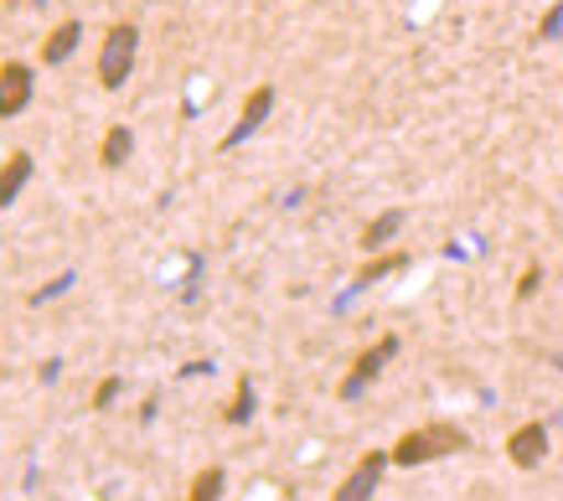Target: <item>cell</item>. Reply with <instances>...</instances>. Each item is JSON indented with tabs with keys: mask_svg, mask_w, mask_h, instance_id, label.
Wrapping results in <instances>:
<instances>
[{
	"mask_svg": "<svg viewBox=\"0 0 563 501\" xmlns=\"http://www.w3.org/2000/svg\"><path fill=\"white\" fill-rule=\"evenodd\" d=\"M461 449H471V434L461 424H450V419H434L424 430H409L388 455H393V466L413 470V466H429V460H444V455H461Z\"/></svg>",
	"mask_w": 563,
	"mask_h": 501,
	"instance_id": "obj_1",
	"label": "cell"
},
{
	"mask_svg": "<svg viewBox=\"0 0 563 501\" xmlns=\"http://www.w3.org/2000/svg\"><path fill=\"white\" fill-rule=\"evenodd\" d=\"M398 227H404V212L398 208L383 212V218H373V223L362 227V248H367V254H383V248L398 238Z\"/></svg>",
	"mask_w": 563,
	"mask_h": 501,
	"instance_id": "obj_10",
	"label": "cell"
},
{
	"mask_svg": "<svg viewBox=\"0 0 563 501\" xmlns=\"http://www.w3.org/2000/svg\"><path fill=\"white\" fill-rule=\"evenodd\" d=\"M388 466H393L388 449H367L357 466H352V476L336 486V497H331V501H373V491L383 486V470H388Z\"/></svg>",
	"mask_w": 563,
	"mask_h": 501,
	"instance_id": "obj_3",
	"label": "cell"
},
{
	"mask_svg": "<svg viewBox=\"0 0 563 501\" xmlns=\"http://www.w3.org/2000/svg\"><path fill=\"white\" fill-rule=\"evenodd\" d=\"M269 109H274V88H269V84L254 88V93L243 99L239 124H233V130L222 135V151H239V145H243L249 135H258V130H264V120H269Z\"/></svg>",
	"mask_w": 563,
	"mask_h": 501,
	"instance_id": "obj_6",
	"label": "cell"
},
{
	"mask_svg": "<svg viewBox=\"0 0 563 501\" xmlns=\"http://www.w3.org/2000/svg\"><path fill=\"white\" fill-rule=\"evenodd\" d=\"M249 414H254V378H239V393H233L228 424H249Z\"/></svg>",
	"mask_w": 563,
	"mask_h": 501,
	"instance_id": "obj_14",
	"label": "cell"
},
{
	"mask_svg": "<svg viewBox=\"0 0 563 501\" xmlns=\"http://www.w3.org/2000/svg\"><path fill=\"white\" fill-rule=\"evenodd\" d=\"M32 176H36V160L26 156V151H11V156H5V166H0V212L11 208L21 191H26V181H32Z\"/></svg>",
	"mask_w": 563,
	"mask_h": 501,
	"instance_id": "obj_8",
	"label": "cell"
},
{
	"mask_svg": "<svg viewBox=\"0 0 563 501\" xmlns=\"http://www.w3.org/2000/svg\"><path fill=\"white\" fill-rule=\"evenodd\" d=\"M78 42H84V21H63V26H52L47 42H42V63H47V68H63V63L78 53Z\"/></svg>",
	"mask_w": 563,
	"mask_h": 501,
	"instance_id": "obj_9",
	"label": "cell"
},
{
	"mask_svg": "<svg viewBox=\"0 0 563 501\" xmlns=\"http://www.w3.org/2000/svg\"><path fill=\"white\" fill-rule=\"evenodd\" d=\"M398 269H409V254H377L373 264H362V275H357V290H367V285H377V279L398 275Z\"/></svg>",
	"mask_w": 563,
	"mask_h": 501,
	"instance_id": "obj_12",
	"label": "cell"
},
{
	"mask_svg": "<svg viewBox=\"0 0 563 501\" xmlns=\"http://www.w3.org/2000/svg\"><path fill=\"white\" fill-rule=\"evenodd\" d=\"M222 486H228V476H222V466H207L197 481H191L187 501H222Z\"/></svg>",
	"mask_w": 563,
	"mask_h": 501,
	"instance_id": "obj_13",
	"label": "cell"
},
{
	"mask_svg": "<svg viewBox=\"0 0 563 501\" xmlns=\"http://www.w3.org/2000/svg\"><path fill=\"white\" fill-rule=\"evenodd\" d=\"M26 5H36V0H26Z\"/></svg>",
	"mask_w": 563,
	"mask_h": 501,
	"instance_id": "obj_17",
	"label": "cell"
},
{
	"mask_svg": "<svg viewBox=\"0 0 563 501\" xmlns=\"http://www.w3.org/2000/svg\"><path fill=\"white\" fill-rule=\"evenodd\" d=\"M548 455V430L543 424H522V430L507 434V460H512L517 470H538Z\"/></svg>",
	"mask_w": 563,
	"mask_h": 501,
	"instance_id": "obj_7",
	"label": "cell"
},
{
	"mask_svg": "<svg viewBox=\"0 0 563 501\" xmlns=\"http://www.w3.org/2000/svg\"><path fill=\"white\" fill-rule=\"evenodd\" d=\"M130 151H135V135H130V124H114V130L103 135V145H99L103 171H120L124 160H130Z\"/></svg>",
	"mask_w": 563,
	"mask_h": 501,
	"instance_id": "obj_11",
	"label": "cell"
},
{
	"mask_svg": "<svg viewBox=\"0 0 563 501\" xmlns=\"http://www.w3.org/2000/svg\"><path fill=\"white\" fill-rule=\"evenodd\" d=\"M393 357H398V336H383V342H373L357 357V367H352V372L342 378V388H336V393H342V398H362V393H367V382H373L377 372L393 363Z\"/></svg>",
	"mask_w": 563,
	"mask_h": 501,
	"instance_id": "obj_4",
	"label": "cell"
},
{
	"mask_svg": "<svg viewBox=\"0 0 563 501\" xmlns=\"http://www.w3.org/2000/svg\"><path fill=\"white\" fill-rule=\"evenodd\" d=\"M120 388H124V378H103V382H99V393H93V409L103 414V409H109V403L120 398Z\"/></svg>",
	"mask_w": 563,
	"mask_h": 501,
	"instance_id": "obj_15",
	"label": "cell"
},
{
	"mask_svg": "<svg viewBox=\"0 0 563 501\" xmlns=\"http://www.w3.org/2000/svg\"><path fill=\"white\" fill-rule=\"evenodd\" d=\"M36 93V73L26 63H5L0 68V120H16L21 109L32 104Z\"/></svg>",
	"mask_w": 563,
	"mask_h": 501,
	"instance_id": "obj_5",
	"label": "cell"
},
{
	"mask_svg": "<svg viewBox=\"0 0 563 501\" xmlns=\"http://www.w3.org/2000/svg\"><path fill=\"white\" fill-rule=\"evenodd\" d=\"M135 57H140V32L130 21H114L109 32H103V47H99V84L114 93V88L130 84V73H135Z\"/></svg>",
	"mask_w": 563,
	"mask_h": 501,
	"instance_id": "obj_2",
	"label": "cell"
},
{
	"mask_svg": "<svg viewBox=\"0 0 563 501\" xmlns=\"http://www.w3.org/2000/svg\"><path fill=\"white\" fill-rule=\"evenodd\" d=\"M538 285H543V269H538V264H528V275H522V285H517V294L528 300V294H538Z\"/></svg>",
	"mask_w": 563,
	"mask_h": 501,
	"instance_id": "obj_16",
	"label": "cell"
}]
</instances>
